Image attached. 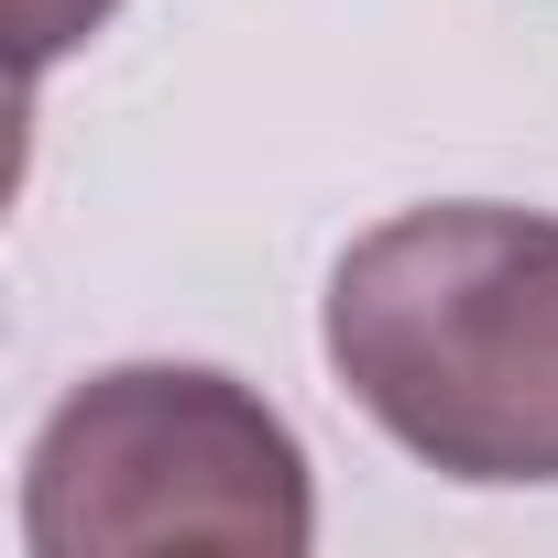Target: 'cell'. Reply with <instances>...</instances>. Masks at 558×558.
Listing matches in <instances>:
<instances>
[{
    "label": "cell",
    "instance_id": "obj_2",
    "mask_svg": "<svg viewBox=\"0 0 558 558\" xmlns=\"http://www.w3.org/2000/svg\"><path fill=\"white\" fill-rule=\"evenodd\" d=\"M23 536H34V558H121V547L296 558L318 536V493H307L296 427L241 373L110 362L34 427Z\"/></svg>",
    "mask_w": 558,
    "mask_h": 558
},
{
    "label": "cell",
    "instance_id": "obj_3",
    "mask_svg": "<svg viewBox=\"0 0 558 558\" xmlns=\"http://www.w3.org/2000/svg\"><path fill=\"white\" fill-rule=\"evenodd\" d=\"M121 0H12V34H23V77H45L66 45H88Z\"/></svg>",
    "mask_w": 558,
    "mask_h": 558
},
{
    "label": "cell",
    "instance_id": "obj_1",
    "mask_svg": "<svg viewBox=\"0 0 558 558\" xmlns=\"http://www.w3.org/2000/svg\"><path fill=\"white\" fill-rule=\"evenodd\" d=\"M340 395L438 482H558V219L438 197L329 274Z\"/></svg>",
    "mask_w": 558,
    "mask_h": 558
}]
</instances>
